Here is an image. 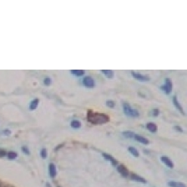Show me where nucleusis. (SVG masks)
<instances>
[{
    "mask_svg": "<svg viewBox=\"0 0 187 187\" xmlns=\"http://www.w3.org/2000/svg\"><path fill=\"white\" fill-rule=\"evenodd\" d=\"M174 128H175V131L180 132V133H182V132H183V128H182L181 127H180V126H175Z\"/></svg>",
    "mask_w": 187,
    "mask_h": 187,
    "instance_id": "29",
    "label": "nucleus"
},
{
    "mask_svg": "<svg viewBox=\"0 0 187 187\" xmlns=\"http://www.w3.org/2000/svg\"><path fill=\"white\" fill-rule=\"evenodd\" d=\"M1 186H2V183H1V181H0V187H1Z\"/></svg>",
    "mask_w": 187,
    "mask_h": 187,
    "instance_id": "33",
    "label": "nucleus"
},
{
    "mask_svg": "<svg viewBox=\"0 0 187 187\" xmlns=\"http://www.w3.org/2000/svg\"><path fill=\"white\" fill-rule=\"evenodd\" d=\"M102 156L104 157V159H106V160L110 161L111 164H112V165H114V166L118 165V160H117L116 159H115L113 156H111L110 154H106V153H103V154H102Z\"/></svg>",
    "mask_w": 187,
    "mask_h": 187,
    "instance_id": "6",
    "label": "nucleus"
},
{
    "mask_svg": "<svg viewBox=\"0 0 187 187\" xmlns=\"http://www.w3.org/2000/svg\"><path fill=\"white\" fill-rule=\"evenodd\" d=\"M129 152L132 155H134L135 157H139V151L134 147H129Z\"/></svg>",
    "mask_w": 187,
    "mask_h": 187,
    "instance_id": "20",
    "label": "nucleus"
},
{
    "mask_svg": "<svg viewBox=\"0 0 187 187\" xmlns=\"http://www.w3.org/2000/svg\"><path fill=\"white\" fill-rule=\"evenodd\" d=\"M87 119L93 124H104L110 121V117L104 113L89 110L87 112Z\"/></svg>",
    "mask_w": 187,
    "mask_h": 187,
    "instance_id": "1",
    "label": "nucleus"
},
{
    "mask_svg": "<svg viewBox=\"0 0 187 187\" xmlns=\"http://www.w3.org/2000/svg\"><path fill=\"white\" fill-rule=\"evenodd\" d=\"M168 186L170 187H186V186L182 182H176V181H169Z\"/></svg>",
    "mask_w": 187,
    "mask_h": 187,
    "instance_id": "15",
    "label": "nucleus"
},
{
    "mask_svg": "<svg viewBox=\"0 0 187 187\" xmlns=\"http://www.w3.org/2000/svg\"><path fill=\"white\" fill-rule=\"evenodd\" d=\"M49 175H50V177H51L52 179L55 178L56 174H57V170H56L55 165L53 163L49 164Z\"/></svg>",
    "mask_w": 187,
    "mask_h": 187,
    "instance_id": "11",
    "label": "nucleus"
},
{
    "mask_svg": "<svg viewBox=\"0 0 187 187\" xmlns=\"http://www.w3.org/2000/svg\"><path fill=\"white\" fill-rule=\"evenodd\" d=\"M63 146V144H61L58 145V146H57V148H55V151H58V150H59V149H61V148H62Z\"/></svg>",
    "mask_w": 187,
    "mask_h": 187,
    "instance_id": "30",
    "label": "nucleus"
},
{
    "mask_svg": "<svg viewBox=\"0 0 187 187\" xmlns=\"http://www.w3.org/2000/svg\"><path fill=\"white\" fill-rule=\"evenodd\" d=\"M130 179H131L132 180L137 181V182H140V183H144V184H146V180L145 178H143V177L139 176V175L136 174H131V175H130Z\"/></svg>",
    "mask_w": 187,
    "mask_h": 187,
    "instance_id": "12",
    "label": "nucleus"
},
{
    "mask_svg": "<svg viewBox=\"0 0 187 187\" xmlns=\"http://www.w3.org/2000/svg\"><path fill=\"white\" fill-rule=\"evenodd\" d=\"M2 133L3 135H10L11 134V131L9 129H4V130L2 131Z\"/></svg>",
    "mask_w": 187,
    "mask_h": 187,
    "instance_id": "28",
    "label": "nucleus"
},
{
    "mask_svg": "<svg viewBox=\"0 0 187 187\" xmlns=\"http://www.w3.org/2000/svg\"><path fill=\"white\" fill-rule=\"evenodd\" d=\"M134 139H135L137 142L139 143H141V144H145V145H147V144H149V140L147 139H146L145 137H143V136H140V135H139V134H135V137H134Z\"/></svg>",
    "mask_w": 187,
    "mask_h": 187,
    "instance_id": "10",
    "label": "nucleus"
},
{
    "mask_svg": "<svg viewBox=\"0 0 187 187\" xmlns=\"http://www.w3.org/2000/svg\"><path fill=\"white\" fill-rule=\"evenodd\" d=\"M22 151L25 154H28L29 155L30 154V151H29V149H28V147H26V146H22Z\"/></svg>",
    "mask_w": 187,
    "mask_h": 187,
    "instance_id": "26",
    "label": "nucleus"
},
{
    "mask_svg": "<svg viewBox=\"0 0 187 187\" xmlns=\"http://www.w3.org/2000/svg\"><path fill=\"white\" fill-rule=\"evenodd\" d=\"M123 110L126 116L130 118H138L139 116V112L137 109H134L130 107V105L128 103H123Z\"/></svg>",
    "mask_w": 187,
    "mask_h": 187,
    "instance_id": "2",
    "label": "nucleus"
},
{
    "mask_svg": "<svg viewBox=\"0 0 187 187\" xmlns=\"http://www.w3.org/2000/svg\"><path fill=\"white\" fill-rule=\"evenodd\" d=\"M70 72L76 76H82L85 73V71L83 70H71Z\"/></svg>",
    "mask_w": 187,
    "mask_h": 187,
    "instance_id": "17",
    "label": "nucleus"
},
{
    "mask_svg": "<svg viewBox=\"0 0 187 187\" xmlns=\"http://www.w3.org/2000/svg\"><path fill=\"white\" fill-rule=\"evenodd\" d=\"M40 155H41V157L43 159H46L47 158V150H46V149H42L41 152H40Z\"/></svg>",
    "mask_w": 187,
    "mask_h": 187,
    "instance_id": "23",
    "label": "nucleus"
},
{
    "mask_svg": "<svg viewBox=\"0 0 187 187\" xmlns=\"http://www.w3.org/2000/svg\"><path fill=\"white\" fill-rule=\"evenodd\" d=\"M4 187H14V186H4Z\"/></svg>",
    "mask_w": 187,
    "mask_h": 187,
    "instance_id": "32",
    "label": "nucleus"
},
{
    "mask_svg": "<svg viewBox=\"0 0 187 187\" xmlns=\"http://www.w3.org/2000/svg\"><path fill=\"white\" fill-rule=\"evenodd\" d=\"M159 110L157 109V108H155V109H153L152 111H151V116H153V117H157V116H159Z\"/></svg>",
    "mask_w": 187,
    "mask_h": 187,
    "instance_id": "25",
    "label": "nucleus"
},
{
    "mask_svg": "<svg viewBox=\"0 0 187 187\" xmlns=\"http://www.w3.org/2000/svg\"><path fill=\"white\" fill-rule=\"evenodd\" d=\"M172 88H173V84H172V81L170 78H166L165 80V84H163L160 87V89L164 91L166 94H170L172 91Z\"/></svg>",
    "mask_w": 187,
    "mask_h": 187,
    "instance_id": "3",
    "label": "nucleus"
},
{
    "mask_svg": "<svg viewBox=\"0 0 187 187\" xmlns=\"http://www.w3.org/2000/svg\"><path fill=\"white\" fill-rule=\"evenodd\" d=\"M7 157L8 159H10V160H13V159H15L17 157H18V154L16 152H13V151H10L7 154Z\"/></svg>",
    "mask_w": 187,
    "mask_h": 187,
    "instance_id": "21",
    "label": "nucleus"
},
{
    "mask_svg": "<svg viewBox=\"0 0 187 187\" xmlns=\"http://www.w3.org/2000/svg\"><path fill=\"white\" fill-rule=\"evenodd\" d=\"M51 82H52V80H51L50 77H45V78L43 79V84H44L45 86H49V85L51 84Z\"/></svg>",
    "mask_w": 187,
    "mask_h": 187,
    "instance_id": "24",
    "label": "nucleus"
},
{
    "mask_svg": "<svg viewBox=\"0 0 187 187\" xmlns=\"http://www.w3.org/2000/svg\"><path fill=\"white\" fill-rule=\"evenodd\" d=\"M101 72L107 78H113L114 77V71L111 70H101Z\"/></svg>",
    "mask_w": 187,
    "mask_h": 187,
    "instance_id": "16",
    "label": "nucleus"
},
{
    "mask_svg": "<svg viewBox=\"0 0 187 187\" xmlns=\"http://www.w3.org/2000/svg\"><path fill=\"white\" fill-rule=\"evenodd\" d=\"M82 82L83 86L87 88H94L95 87V81L94 80V78H92L90 76H85L83 79Z\"/></svg>",
    "mask_w": 187,
    "mask_h": 187,
    "instance_id": "4",
    "label": "nucleus"
},
{
    "mask_svg": "<svg viewBox=\"0 0 187 187\" xmlns=\"http://www.w3.org/2000/svg\"><path fill=\"white\" fill-rule=\"evenodd\" d=\"M8 153L4 150V149H0V158H3V157H4V156H6L7 155Z\"/></svg>",
    "mask_w": 187,
    "mask_h": 187,
    "instance_id": "27",
    "label": "nucleus"
},
{
    "mask_svg": "<svg viewBox=\"0 0 187 187\" xmlns=\"http://www.w3.org/2000/svg\"><path fill=\"white\" fill-rule=\"evenodd\" d=\"M117 170H118V172L123 177H128L129 176V170H128V169L125 166V165H119L117 166Z\"/></svg>",
    "mask_w": 187,
    "mask_h": 187,
    "instance_id": "8",
    "label": "nucleus"
},
{
    "mask_svg": "<svg viewBox=\"0 0 187 187\" xmlns=\"http://www.w3.org/2000/svg\"><path fill=\"white\" fill-rule=\"evenodd\" d=\"M57 187H60V186H57Z\"/></svg>",
    "mask_w": 187,
    "mask_h": 187,
    "instance_id": "34",
    "label": "nucleus"
},
{
    "mask_svg": "<svg viewBox=\"0 0 187 187\" xmlns=\"http://www.w3.org/2000/svg\"><path fill=\"white\" fill-rule=\"evenodd\" d=\"M46 187H51L50 184H49V183H47V184H46Z\"/></svg>",
    "mask_w": 187,
    "mask_h": 187,
    "instance_id": "31",
    "label": "nucleus"
},
{
    "mask_svg": "<svg viewBox=\"0 0 187 187\" xmlns=\"http://www.w3.org/2000/svg\"><path fill=\"white\" fill-rule=\"evenodd\" d=\"M39 103V100L38 98H35L34 100H32L29 103V109L31 111H34L35 110L37 107H38V105Z\"/></svg>",
    "mask_w": 187,
    "mask_h": 187,
    "instance_id": "14",
    "label": "nucleus"
},
{
    "mask_svg": "<svg viewBox=\"0 0 187 187\" xmlns=\"http://www.w3.org/2000/svg\"><path fill=\"white\" fill-rule=\"evenodd\" d=\"M161 161L166 165L167 167H169L170 169H173L174 168V164L173 162H172V160L170 159L169 157H167V156H162L161 157Z\"/></svg>",
    "mask_w": 187,
    "mask_h": 187,
    "instance_id": "9",
    "label": "nucleus"
},
{
    "mask_svg": "<svg viewBox=\"0 0 187 187\" xmlns=\"http://www.w3.org/2000/svg\"><path fill=\"white\" fill-rule=\"evenodd\" d=\"M172 103H173L174 106L176 107V109L180 112L181 114L185 115V111H184V109H183L182 106H181V105L180 104V103H179V101H178V98H177V97H176V96H174L173 97V98H172Z\"/></svg>",
    "mask_w": 187,
    "mask_h": 187,
    "instance_id": "7",
    "label": "nucleus"
},
{
    "mask_svg": "<svg viewBox=\"0 0 187 187\" xmlns=\"http://www.w3.org/2000/svg\"><path fill=\"white\" fill-rule=\"evenodd\" d=\"M131 75L133 77H135V79H137L140 82H147L150 80V76H147V75H143L141 73H139V72L131 71Z\"/></svg>",
    "mask_w": 187,
    "mask_h": 187,
    "instance_id": "5",
    "label": "nucleus"
},
{
    "mask_svg": "<svg viewBox=\"0 0 187 187\" xmlns=\"http://www.w3.org/2000/svg\"><path fill=\"white\" fill-rule=\"evenodd\" d=\"M122 134L124 135V137L127 138V139H134L135 133L131 131H125L122 133Z\"/></svg>",
    "mask_w": 187,
    "mask_h": 187,
    "instance_id": "18",
    "label": "nucleus"
},
{
    "mask_svg": "<svg viewBox=\"0 0 187 187\" xmlns=\"http://www.w3.org/2000/svg\"><path fill=\"white\" fill-rule=\"evenodd\" d=\"M70 126L74 128H79L81 127V123L78 120H73L70 123Z\"/></svg>",
    "mask_w": 187,
    "mask_h": 187,
    "instance_id": "19",
    "label": "nucleus"
},
{
    "mask_svg": "<svg viewBox=\"0 0 187 187\" xmlns=\"http://www.w3.org/2000/svg\"><path fill=\"white\" fill-rule=\"evenodd\" d=\"M106 105H107L109 107H110V108H114L115 103V102L112 101V100H108V101L106 102Z\"/></svg>",
    "mask_w": 187,
    "mask_h": 187,
    "instance_id": "22",
    "label": "nucleus"
},
{
    "mask_svg": "<svg viewBox=\"0 0 187 187\" xmlns=\"http://www.w3.org/2000/svg\"><path fill=\"white\" fill-rule=\"evenodd\" d=\"M146 128L150 132H151V133H156L157 130H158L157 125L154 124V123H148L146 124Z\"/></svg>",
    "mask_w": 187,
    "mask_h": 187,
    "instance_id": "13",
    "label": "nucleus"
}]
</instances>
